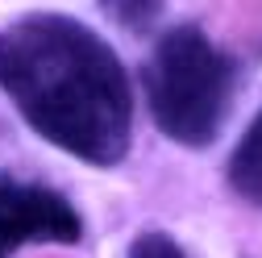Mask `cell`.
<instances>
[{
  "instance_id": "6da1fadb",
  "label": "cell",
  "mask_w": 262,
  "mask_h": 258,
  "mask_svg": "<svg viewBox=\"0 0 262 258\" xmlns=\"http://www.w3.org/2000/svg\"><path fill=\"white\" fill-rule=\"evenodd\" d=\"M0 92L21 121L88 167H117L134 142V88L117 50L67 13L0 29Z\"/></svg>"
},
{
  "instance_id": "7a4b0ae2",
  "label": "cell",
  "mask_w": 262,
  "mask_h": 258,
  "mask_svg": "<svg viewBox=\"0 0 262 258\" xmlns=\"http://www.w3.org/2000/svg\"><path fill=\"white\" fill-rule=\"evenodd\" d=\"M154 125L175 146L204 150L221 138L237 96V62L200 25L167 29L142 71Z\"/></svg>"
},
{
  "instance_id": "3957f363",
  "label": "cell",
  "mask_w": 262,
  "mask_h": 258,
  "mask_svg": "<svg viewBox=\"0 0 262 258\" xmlns=\"http://www.w3.org/2000/svg\"><path fill=\"white\" fill-rule=\"evenodd\" d=\"M83 221L67 196L42 183L0 179V258H13L21 246H75Z\"/></svg>"
},
{
  "instance_id": "277c9868",
  "label": "cell",
  "mask_w": 262,
  "mask_h": 258,
  "mask_svg": "<svg viewBox=\"0 0 262 258\" xmlns=\"http://www.w3.org/2000/svg\"><path fill=\"white\" fill-rule=\"evenodd\" d=\"M225 179H229V187H233L246 204L262 208V109H258V117L246 125V134H242V142L233 146V154H229Z\"/></svg>"
},
{
  "instance_id": "5b68a950",
  "label": "cell",
  "mask_w": 262,
  "mask_h": 258,
  "mask_svg": "<svg viewBox=\"0 0 262 258\" xmlns=\"http://www.w3.org/2000/svg\"><path fill=\"white\" fill-rule=\"evenodd\" d=\"M96 5L129 34H150L162 17V0H96Z\"/></svg>"
},
{
  "instance_id": "8992f818",
  "label": "cell",
  "mask_w": 262,
  "mask_h": 258,
  "mask_svg": "<svg viewBox=\"0 0 262 258\" xmlns=\"http://www.w3.org/2000/svg\"><path fill=\"white\" fill-rule=\"evenodd\" d=\"M129 258H187V254H183V246H179L171 233L150 229V233H138V238H134Z\"/></svg>"
}]
</instances>
